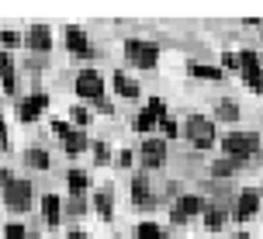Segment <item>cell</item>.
Returning <instances> with one entry per match:
<instances>
[{"label":"cell","instance_id":"6da1fadb","mask_svg":"<svg viewBox=\"0 0 263 239\" xmlns=\"http://www.w3.org/2000/svg\"><path fill=\"white\" fill-rule=\"evenodd\" d=\"M125 63H132L135 69H156L159 66V45L149 39H125Z\"/></svg>","mask_w":263,"mask_h":239},{"label":"cell","instance_id":"7a4b0ae2","mask_svg":"<svg viewBox=\"0 0 263 239\" xmlns=\"http://www.w3.org/2000/svg\"><path fill=\"white\" fill-rule=\"evenodd\" d=\"M184 135L194 149H211L215 146V118H204V115H187L184 121Z\"/></svg>","mask_w":263,"mask_h":239},{"label":"cell","instance_id":"3957f363","mask_svg":"<svg viewBox=\"0 0 263 239\" xmlns=\"http://www.w3.org/2000/svg\"><path fill=\"white\" fill-rule=\"evenodd\" d=\"M73 90H77L80 101H93V104L107 101V97H104V77H101L93 66H87V69H80V73H77V80H73Z\"/></svg>","mask_w":263,"mask_h":239},{"label":"cell","instance_id":"277c9868","mask_svg":"<svg viewBox=\"0 0 263 239\" xmlns=\"http://www.w3.org/2000/svg\"><path fill=\"white\" fill-rule=\"evenodd\" d=\"M225 156H242V159H256L260 156V135L256 132H229L222 139Z\"/></svg>","mask_w":263,"mask_h":239},{"label":"cell","instance_id":"5b68a950","mask_svg":"<svg viewBox=\"0 0 263 239\" xmlns=\"http://www.w3.org/2000/svg\"><path fill=\"white\" fill-rule=\"evenodd\" d=\"M163 118H170V115H166V101H163V97H149V104H145L142 111L135 115L132 128H135L139 135H145V139H149V135H153V128H156Z\"/></svg>","mask_w":263,"mask_h":239},{"label":"cell","instance_id":"8992f818","mask_svg":"<svg viewBox=\"0 0 263 239\" xmlns=\"http://www.w3.org/2000/svg\"><path fill=\"white\" fill-rule=\"evenodd\" d=\"M139 163H142V173L166 167V139H156V135L142 139V146H139Z\"/></svg>","mask_w":263,"mask_h":239},{"label":"cell","instance_id":"52a82bcc","mask_svg":"<svg viewBox=\"0 0 263 239\" xmlns=\"http://www.w3.org/2000/svg\"><path fill=\"white\" fill-rule=\"evenodd\" d=\"M31 180H21V177H14L11 184L4 187V205L11 208V212H28L31 208Z\"/></svg>","mask_w":263,"mask_h":239},{"label":"cell","instance_id":"ba28073f","mask_svg":"<svg viewBox=\"0 0 263 239\" xmlns=\"http://www.w3.org/2000/svg\"><path fill=\"white\" fill-rule=\"evenodd\" d=\"M45 107H49V94L45 90H31L28 97L17 101V118L25 121V125H31V121H39L42 115H45Z\"/></svg>","mask_w":263,"mask_h":239},{"label":"cell","instance_id":"9c48e42d","mask_svg":"<svg viewBox=\"0 0 263 239\" xmlns=\"http://www.w3.org/2000/svg\"><path fill=\"white\" fill-rule=\"evenodd\" d=\"M132 205L139 208V212H153L159 201L153 194V184H149V173H135L132 177Z\"/></svg>","mask_w":263,"mask_h":239},{"label":"cell","instance_id":"30bf717a","mask_svg":"<svg viewBox=\"0 0 263 239\" xmlns=\"http://www.w3.org/2000/svg\"><path fill=\"white\" fill-rule=\"evenodd\" d=\"M66 49H69V56H77V59H97V49L90 45L87 31L80 25H66Z\"/></svg>","mask_w":263,"mask_h":239},{"label":"cell","instance_id":"8fae6325","mask_svg":"<svg viewBox=\"0 0 263 239\" xmlns=\"http://www.w3.org/2000/svg\"><path fill=\"white\" fill-rule=\"evenodd\" d=\"M263 159V156H256ZM256 159H242V156H222L211 163V177H218V180H229V177H236L239 170H246L250 163H256Z\"/></svg>","mask_w":263,"mask_h":239},{"label":"cell","instance_id":"7c38bea8","mask_svg":"<svg viewBox=\"0 0 263 239\" xmlns=\"http://www.w3.org/2000/svg\"><path fill=\"white\" fill-rule=\"evenodd\" d=\"M25 45L31 49V52L45 56L49 49H52V28H49V25H31V28H28V35H25Z\"/></svg>","mask_w":263,"mask_h":239},{"label":"cell","instance_id":"4fadbf2b","mask_svg":"<svg viewBox=\"0 0 263 239\" xmlns=\"http://www.w3.org/2000/svg\"><path fill=\"white\" fill-rule=\"evenodd\" d=\"M256 212H260V191H253V187L239 191V198H236V222H250Z\"/></svg>","mask_w":263,"mask_h":239},{"label":"cell","instance_id":"5bb4252c","mask_svg":"<svg viewBox=\"0 0 263 239\" xmlns=\"http://www.w3.org/2000/svg\"><path fill=\"white\" fill-rule=\"evenodd\" d=\"M0 83H4V94H7V97H14V94H17V73H14V59H11V52H4V49H0Z\"/></svg>","mask_w":263,"mask_h":239},{"label":"cell","instance_id":"9a60e30c","mask_svg":"<svg viewBox=\"0 0 263 239\" xmlns=\"http://www.w3.org/2000/svg\"><path fill=\"white\" fill-rule=\"evenodd\" d=\"M93 212H97V218H104V222L115 218V194H111V187H97L93 191Z\"/></svg>","mask_w":263,"mask_h":239},{"label":"cell","instance_id":"2e32d148","mask_svg":"<svg viewBox=\"0 0 263 239\" xmlns=\"http://www.w3.org/2000/svg\"><path fill=\"white\" fill-rule=\"evenodd\" d=\"M111 87H115V94H118V97H125V101H135V97L142 94V87H139L128 73H121V69L111 77Z\"/></svg>","mask_w":263,"mask_h":239},{"label":"cell","instance_id":"e0dca14e","mask_svg":"<svg viewBox=\"0 0 263 239\" xmlns=\"http://www.w3.org/2000/svg\"><path fill=\"white\" fill-rule=\"evenodd\" d=\"M42 218H45V226H59L63 222V198L59 194H45L42 198Z\"/></svg>","mask_w":263,"mask_h":239},{"label":"cell","instance_id":"ac0fdd59","mask_svg":"<svg viewBox=\"0 0 263 239\" xmlns=\"http://www.w3.org/2000/svg\"><path fill=\"white\" fill-rule=\"evenodd\" d=\"M87 187H90V177L87 170H66V191H69V198H83L87 194Z\"/></svg>","mask_w":263,"mask_h":239},{"label":"cell","instance_id":"d6986e66","mask_svg":"<svg viewBox=\"0 0 263 239\" xmlns=\"http://www.w3.org/2000/svg\"><path fill=\"white\" fill-rule=\"evenodd\" d=\"M173 205H177V208H180L187 218H197V215H204V205H208V201L201 198V194H180Z\"/></svg>","mask_w":263,"mask_h":239},{"label":"cell","instance_id":"ffe728a7","mask_svg":"<svg viewBox=\"0 0 263 239\" xmlns=\"http://www.w3.org/2000/svg\"><path fill=\"white\" fill-rule=\"evenodd\" d=\"M204 229H211V232H218V229L225 226V218H229V208L225 205H204Z\"/></svg>","mask_w":263,"mask_h":239},{"label":"cell","instance_id":"44dd1931","mask_svg":"<svg viewBox=\"0 0 263 239\" xmlns=\"http://www.w3.org/2000/svg\"><path fill=\"white\" fill-rule=\"evenodd\" d=\"M187 73H191L194 80H222L225 77V69L208 66V63H197V59H191V63H187Z\"/></svg>","mask_w":263,"mask_h":239},{"label":"cell","instance_id":"7402d4cb","mask_svg":"<svg viewBox=\"0 0 263 239\" xmlns=\"http://www.w3.org/2000/svg\"><path fill=\"white\" fill-rule=\"evenodd\" d=\"M87 146H90V139H87V132H83V128H73V132L63 139V149L69 153V156H80Z\"/></svg>","mask_w":263,"mask_h":239},{"label":"cell","instance_id":"603a6c76","mask_svg":"<svg viewBox=\"0 0 263 239\" xmlns=\"http://www.w3.org/2000/svg\"><path fill=\"white\" fill-rule=\"evenodd\" d=\"M25 167H31V170H49L52 167V156L42 146H31V149H25Z\"/></svg>","mask_w":263,"mask_h":239},{"label":"cell","instance_id":"cb8c5ba5","mask_svg":"<svg viewBox=\"0 0 263 239\" xmlns=\"http://www.w3.org/2000/svg\"><path fill=\"white\" fill-rule=\"evenodd\" d=\"M215 118L218 121H239V104L229 101V97H222V101L215 104Z\"/></svg>","mask_w":263,"mask_h":239},{"label":"cell","instance_id":"d4e9b609","mask_svg":"<svg viewBox=\"0 0 263 239\" xmlns=\"http://www.w3.org/2000/svg\"><path fill=\"white\" fill-rule=\"evenodd\" d=\"M135 239H166V229L159 222H139L135 226Z\"/></svg>","mask_w":263,"mask_h":239},{"label":"cell","instance_id":"484cf974","mask_svg":"<svg viewBox=\"0 0 263 239\" xmlns=\"http://www.w3.org/2000/svg\"><path fill=\"white\" fill-rule=\"evenodd\" d=\"M90 153H93V167H107V163H115V156H111V146H107L104 139H97V142H90Z\"/></svg>","mask_w":263,"mask_h":239},{"label":"cell","instance_id":"4316f807","mask_svg":"<svg viewBox=\"0 0 263 239\" xmlns=\"http://www.w3.org/2000/svg\"><path fill=\"white\" fill-rule=\"evenodd\" d=\"M21 42H25V35H21V31H11V28H4V31H0V49H4V52L17 49Z\"/></svg>","mask_w":263,"mask_h":239},{"label":"cell","instance_id":"83f0119b","mask_svg":"<svg viewBox=\"0 0 263 239\" xmlns=\"http://www.w3.org/2000/svg\"><path fill=\"white\" fill-rule=\"evenodd\" d=\"M242 80L253 94H263V66L260 69H242Z\"/></svg>","mask_w":263,"mask_h":239},{"label":"cell","instance_id":"f1b7e54d","mask_svg":"<svg viewBox=\"0 0 263 239\" xmlns=\"http://www.w3.org/2000/svg\"><path fill=\"white\" fill-rule=\"evenodd\" d=\"M69 118H73V128H87V125H90V111L83 104H73L69 107Z\"/></svg>","mask_w":263,"mask_h":239},{"label":"cell","instance_id":"f546056e","mask_svg":"<svg viewBox=\"0 0 263 239\" xmlns=\"http://www.w3.org/2000/svg\"><path fill=\"white\" fill-rule=\"evenodd\" d=\"M87 198H69L66 201V218H80V215H87Z\"/></svg>","mask_w":263,"mask_h":239},{"label":"cell","instance_id":"4dcf8cb0","mask_svg":"<svg viewBox=\"0 0 263 239\" xmlns=\"http://www.w3.org/2000/svg\"><path fill=\"white\" fill-rule=\"evenodd\" d=\"M239 63H242V69H260L263 66V59L253 52V49H242V52H239Z\"/></svg>","mask_w":263,"mask_h":239},{"label":"cell","instance_id":"1f68e13d","mask_svg":"<svg viewBox=\"0 0 263 239\" xmlns=\"http://www.w3.org/2000/svg\"><path fill=\"white\" fill-rule=\"evenodd\" d=\"M4 239H31V236H28V229L21 222H7L4 226Z\"/></svg>","mask_w":263,"mask_h":239},{"label":"cell","instance_id":"d6a6232c","mask_svg":"<svg viewBox=\"0 0 263 239\" xmlns=\"http://www.w3.org/2000/svg\"><path fill=\"white\" fill-rule=\"evenodd\" d=\"M159 128H163V139H166V142H170V139H177V135L184 132V128H180V125H177L173 118H163V121H159Z\"/></svg>","mask_w":263,"mask_h":239},{"label":"cell","instance_id":"836d02e7","mask_svg":"<svg viewBox=\"0 0 263 239\" xmlns=\"http://www.w3.org/2000/svg\"><path fill=\"white\" fill-rule=\"evenodd\" d=\"M132 163H135V153H132V149H118V153H115V167H118V170H128Z\"/></svg>","mask_w":263,"mask_h":239},{"label":"cell","instance_id":"e575fe53","mask_svg":"<svg viewBox=\"0 0 263 239\" xmlns=\"http://www.w3.org/2000/svg\"><path fill=\"white\" fill-rule=\"evenodd\" d=\"M222 69H239V73H242V63H239V52H222Z\"/></svg>","mask_w":263,"mask_h":239},{"label":"cell","instance_id":"d590c367","mask_svg":"<svg viewBox=\"0 0 263 239\" xmlns=\"http://www.w3.org/2000/svg\"><path fill=\"white\" fill-rule=\"evenodd\" d=\"M0 153H11V132H7V121L0 118Z\"/></svg>","mask_w":263,"mask_h":239},{"label":"cell","instance_id":"8d00e7d4","mask_svg":"<svg viewBox=\"0 0 263 239\" xmlns=\"http://www.w3.org/2000/svg\"><path fill=\"white\" fill-rule=\"evenodd\" d=\"M52 132L59 135V139H66V135L73 132V125H69V121H63V118H55V121H52Z\"/></svg>","mask_w":263,"mask_h":239},{"label":"cell","instance_id":"74e56055","mask_svg":"<svg viewBox=\"0 0 263 239\" xmlns=\"http://www.w3.org/2000/svg\"><path fill=\"white\" fill-rule=\"evenodd\" d=\"M170 222H173V226H187V222H191V218H187V215L180 212V208H177V205H170Z\"/></svg>","mask_w":263,"mask_h":239},{"label":"cell","instance_id":"f35d334b","mask_svg":"<svg viewBox=\"0 0 263 239\" xmlns=\"http://www.w3.org/2000/svg\"><path fill=\"white\" fill-rule=\"evenodd\" d=\"M14 177H11V170H7V167H0V191H4V187L11 184Z\"/></svg>","mask_w":263,"mask_h":239},{"label":"cell","instance_id":"ab89813d","mask_svg":"<svg viewBox=\"0 0 263 239\" xmlns=\"http://www.w3.org/2000/svg\"><path fill=\"white\" fill-rule=\"evenodd\" d=\"M66 239H90V236H87L83 229H69V232H66Z\"/></svg>","mask_w":263,"mask_h":239},{"label":"cell","instance_id":"60d3db41","mask_svg":"<svg viewBox=\"0 0 263 239\" xmlns=\"http://www.w3.org/2000/svg\"><path fill=\"white\" fill-rule=\"evenodd\" d=\"M236 239H250V236H246V232H239V236H236Z\"/></svg>","mask_w":263,"mask_h":239},{"label":"cell","instance_id":"b9f144b4","mask_svg":"<svg viewBox=\"0 0 263 239\" xmlns=\"http://www.w3.org/2000/svg\"><path fill=\"white\" fill-rule=\"evenodd\" d=\"M31 239H42V236H31Z\"/></svg>","mask_w":263,"mask_h":239}]
</instances>
